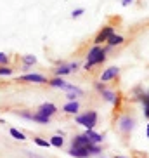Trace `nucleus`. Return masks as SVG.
I'll use <instances>...</instances> for the list:
<instances>
[{"mask_svg": "<svg viewBox=\"0 0 149 158\" xmlns=\"http://www.w3.org/2000/svg\"><path fill=\"white\" fill-rule=\"evenodd\" d=\"M38 113H42V115L49 116V118H52V116L57 113V106L54 104V102H43V104H40L37 110Z\"/></svg>", "mask_w": 149, "mask_h": 158, "instance_id": "obj_9", "label": "nucleus"}, {"mask_svg": "<svg viewBox=\"0 0 149 158\" xmlns=\"http://www.w3.org/2000/svg\"><path fill=\"white\" fill-rule=\"evenodd\" d=\"M71 70H73V71H78V68H80V63H76V61H74V63H71Z\"/></svg>", "mask_w": 149, "mask_h": 158, "instance_id": "obj_29", "label": "nucleus"}, {"mask_svg": "<svg viewBox=\"0 0 149 158\" xmlns=\"http://www.w3.org/2000/svg\"><path fill=\"white\" fill-rule=\"evenodd\" d=\"M142 104H144V115L149 118V92H146V96L142 98Z\"/></svg>", "mask_w": 149, "mask_h": 158, "instance_id": "obj_25", "label": "nucleus"}, {"mask_svg": "<svg viewBox=\"0 0 149 158\" xmlns=\"http://www.w3.org/2000/svg\"><path fill=\"white\" fill-rule=\"evenodd\" d=\"M26 155H28L30 158H42V156H37V155H33V153H28V151H26Z\"/></svg>", "mask_w": 149, "mask_h": 158, "instance_id": "obj_31", "label": "nucleus"}, {"mask_svg": "<svg viewBox=\"0 0 149 158\" xmlns=\"http://www.w3.org/2000/svg\"><path fill=\"white\" fill-rule=\"evenodd\" d=\"M49 85L54 89H61V90H66V92H73V90H78L80 87H76V85L70 84V82H66V80H62L61 77H54V78L49 80Z\"/></svg>", "mask_w": 149, "mask_h": 158, "instance_id": "obj_3", "label": "nucleus"}, {"mask_svg": "<svg viewBox=\"0 0 149 158\" xmlns=\"http://www.w3.org/2000/svg\"><path fill=\"white\" fill-rule=\"evenodd\" d=\"M83 12H85V9H82V7H80V9H74L73 12H71V18L76 19V18H80V16L83 14Z\"/></svg>", "mask_w": 149, "mask_h": 158, "instance_id": "obj_28", "label": "nucleus"}, {"mask_svg": "<svg viewBox=\"0 0 149 158\" xmlns=\"http://www.w3.org/2000/svg\"><path fill=\"white\" fill-rule=\"evenodd\" d=\"M78 111H80V102L78 101H68L62 106V113H66V115H78Z\"/></svg>", "mask_w": 149, "mask_h": 158, "instance_id": "obj_10", "label": "nucleus"}, {"mask_svg": "<svg viewBox=\"0 0 149 158\" xmlns=\"http://www.w3.org/2000/svg\"><path fill=\"white\" fill-rule=\"evenodd\" d=\"M113 33H115V26H111V24H107V26L101 28L97 31V35L94 37V45H103V44H106L107 38L111 37Z\"/></svg>", "mask_w": 149, "mask_h": 158, "instance_id": "obj_4", "label": "nucleus"}, {"mask_svg": "<svg viewBox=\"0 0 149 158\" xmlns=\"http://www.w3.org/2000/svg\"><path fill=\"white\" fill-rule=\"evenodd\" d=\"M115 158H125V156H115Z\"/></svg>", "mask_w": 149, "mask_h": 158, "instance_id": "obj_35", "label": "nucleus"}, {"mask_svg": "<svg viewBox=\"0 0 149 158\" xmlns=\"http://www.w3.org/2000/svg\"><path fill=\"white\" fill-rule=\"evenodd\" d=\"M107 59V51H106V47H103V52L99 54L95 59H92V61H87L83 64V70H87V71H90L94 68V66H99V64H103L104 61Z\"/></svg>", "mask_w": 149, "mask_h": 158, "instance_id": "obj_7", "label": "nucleus"}, {"mask_svg": "<svg viewBox=\"0 0 149 158\" xmlns=\"http://www.w3.org/2000/svg\"><path fill=\"white\" fill-rule=\"evenodd\" d=\"M50 120H52V118H49V116L42 115V113L35 111V118H33V122H37V123H42V125H49V123H50Z\"/></svg>", "mask_w": 149, "mask_h": 158, "instance_id": "obj_18", "label": "nucleus"}, {"mask_svg": "<svg viewBox=\"0 0 149 158\" xmlns=\"http://www.w3.org/2000/svg\"><path fill=\"white\" fill-rule=\"evenodd\" d=\"M0 123H4V118H0Z\"/></svg>", "mask_w": 149, "mask_h": 158, "instance_id": "obj_34", "label": "nucleus"}, {"mask_svg": "<svg viewBox=\"0 0 149 158\" xmlns=\"http://www.w3.org/2000/svg\"><path fill=\"white\" fill-rule=\"evenodd\" d=\"M118 75H120V68H118V66H109V68H106V70L101 73L99 80H101V82H111V80L118 78Z\"/></svg>", "mask_w": 149, "mask_h": 158, "instance_id": "obj_6", "label": "nucleus"}, {"mask_svg": "<svg viewBox=\"0 0 149 158\" xmlns=\"http://www.w3.org/2000/svg\"><path fill=\"white\" fill-rule=\"evenodd\" d=\"M50 146H54V148H62L64 146V137L62 135H52L50 137Z\"/></svg>", "mask_w": 149, "mask_h": 158, "instance_id": "obj_19", "label": "nucleus"}, {"mask_svg": "<svg viewBox=\"0 0 149 158\" xmlns=\"http://www.w3.org/2000/svg\"><path fill=\"white\" fill-rule=\"evenodd\" d=\"M33 143L40 146V148H50V141L43 139V137H33Z\"/></svg>", "mask_w": 149, "mask_h": 158, "instance_id": "obj_23", "label": "nucleus"}, {"mask_svg": "<svg viewBox=\"0 0 149 158\" xmlns=\"http://www.w3.org/2000/svg\"><path fill=\"white\" fill-rule=\"evenodd\" d=\"M134 129H135V118L132 115H128V113L121 115L116 120V130L123 135V137H128Z\"/></svg>", "mask_w": 149, "mask_h": 158, "instance_id": "obj_2", "label": "nucleus"}, {"mask_svg": "<svg viewBox=\"0 0 149 158\" xmlns=\"http://www.w3.org/2000/svg\"><path fill=\"white\" fill-rule=\"evenodd\" d=\"M21 59H23V71H30V68H31L33 64H37V57L31 56V54H26V56H23Z\"/></svg>", "mask_w": 149, "mask_h": 158, "instance_id": "obj_15", "label": "nucleus"}, {"mask_svg": "<svg viewBox=\"0 0 149 158\" xmlns=\"http://www.w3.org/2000/svg\"><path fill=\"white\" fill-rule=\"evenodd\" d=\"M87 151H89V156H95V155L103 153V148H101V144H90Z\"/></svg>", "mask_w": 149, "mask_h": 158, "instance_id": "obj_20", "label": "nucleus"}, {"mask_svg": "<svg viewBox=\"0 0 149 158\" xmlns=\"http://www.w3.org/2000/svg\"><path fill=\"white\" fill-rule=\"evenodd\" d=\"M101 96H103V99L104 101H107V102H113L115 106H116V102L120 101V96H118L115 90H109V89H106L104 92H101Z\"/></svg>", "mask_w": 149, "mask_h": 158, "instance_id": "obj_13", "label": "nucleus"}, {"mask_svg": "<svg viewBox=\"0 0 149 158\" xmlns=\"http://www.w3.org/2000/svg\"><path fill=\"white\" fill-rule=\"evenodd\" d=\"M83 134L87 135V137H89L92 144H101V143L104 141V135H103V134H97L95 130H85Z\"/></svg>", "mask_w": 149, "mask_h": 158, "instance_id": "obj_14", "label": "nucleus"}, {"mask_svg": "<svg viewBox=\"0 0 149 158\" xmlns=\"http://www.w3.org/2000/svg\"><path fill=\"white\" fill-rule=\"evenodd\" d=\"M90 144L92 143H90V139L85 134H76L73 139H71V146H73V148H89Z\"/></svg>", "mask_w": 149, "mask_h": 158, "instance_id": "obj_8", "label": "nucleus"}, {"mask_svg": "<svg viewBox=\"0 0 149 158\" xmlns=\"http://www.w3.org/2000/svg\"><path fill=\"white\" fill-rule=\"evenodd\" d=\"M18 82H21V84H49L47 77H43V75H40V73L21 75V77L18 78Z\"/></svg>", "mask_w": 149, "mask_h": 158, "instance_id": "obj_5", "label": "nucleus"}, {"mask_svg": "<svg viewBox=\"0 0 149 158\" xmlns=\"http://www.w3.org/2000/svg\"><path fill=\"white\" fill-rule=\"evenodd\" d=\"M101 52H103V45H92L89 49V52H87V56L85 57H87V61H92V59H95Z\"/></svg>", "mask_w": 149, "mask_h": 158, "instance_id": "obj_17", "label": "nucleus"}, {"mask_svg": "<svg viewBox=\"0 0 149 158\" xmlns=\"http://www.w3.org/2000/svg\"><path fill=\"white\" fill-rule=\"evenodd\" d=\"M134 158H144V156H142V155H139V153H135V156Z\"/></svg>", "mask_w": 149, "mask_h": 158, "instance_id": "obj_32", "label": "nucleus"}, {"mask_svg": "<svg viewBox=\"0 0 149 158\" xmlns=\"http://www.w3.org/2000/svg\"><path fill=\"white\" fill-rule=\"evenodd\" d=\"M80 96H83V90H82V89L73 90V92H66V99H68V101H76V98H80Z\"/></svg>", "mask_w": 149, "mask_h": 158, "instance_id": "obj_22", "label": "nucleus"}, {"mask_svg": "<svg viewBox=\"0 0 149 158\" xmlns=\"http://www.w3.org/2000/svg\"><path fill=\"white\" fill-rule=\"evenodd\" d=\"M10 63V56L5 52H0V66H9Z\"/></svg>", "mask_w": 149, "mask_h": 158, "instance_id": "obj_26", "label": "nucleus"}, {"mask_svg": "<svg viewBox=\"0 0 149 158\" xmlns=\"http://www.w3.org/2000/svg\"><path fill=\"white\" fill-rule=\"evenodd\" d=\"M123 44H125V37H123V35H118V33H113L111 37L107 38L106 45H109L113 49V47H120V45H123Z\"/></svg>", "mask_w": 149, "mask_h": 158, "instance_id": "obj_11", "label": "nucleus"}, {"mask_svg": "<svg viewBox=\"0 0 149 158\" xmlns=\"http://www.w3.org/2000/svg\"><path fill=\"white\" fill-rule=\"evenodd\" d=\"M14 73V68L12 66H0V77H10V75Z\"/></svg>", "mask_w": 149, "mask_h": 158, "instance_id": "obj_24", "label": "nucleus"}, {"mask_svg": "<svg viewBox=\"0 0 149 158\" xmlns=\"http://www.w3.org/2000/svg\"><path fill=\"white\" fill-rule=\"evenodd\" d=\"M132 2H134V0H121V5H123V7H127V5H130Z\"/></svg>", "mask_w": 149, "mask_h": 158, "instance_id": "obj_30", "label": "nucleus"}, {"mask_svg": "<svg viewBox=\"0 0 149 158\" xmlns=\"http://www.w3.org/2000/svg\"><path fill=\"white\" fill-rule=\"evenodd\" d=\"M94 85H95V90H97L99 94H101V92H104V90L107 89V87H106V84H103V82H95Z\"/></svg>", "mask_w": 149, "mask_h": 158, "instance_id": "obj_27", "label": "nucleus"}, {"mask_svg": "<svg viewBox=\"0 0 149 158\" xmlns=\"http://www.w3.org/2000/svg\"><path fill=\"white\" fill-rule=\"evenodd\" d=\"M146 134H147V137H149V123H147V129H146Z\"/></svg>", "mask_w": 149, "mask_h": 158, "instance_id": "obj_33", "label": "nucleus"}, {"mask_svg": "<svg viewBox=\"0 0 149 158\" xmlns=\"http://www.w3.org/2000/svg\"><path fill=\"white\" fill-rule=\"evenodd\" d=\"M70 73H73L70 64H59L57 68H54V75H56V77H61V78H62L64 75H70Z\"/></svg>", "mask_w": 149, "mask_h": 158, "instance_id": "obj_16", "label": "nucleus"}, {"mask_svg": "<svg viewBox=\"0 0 149 158\" xmlns=\"http://www.w3.org/2000/svg\"><path fill=\"white\" fill-rule=\"evenodd\" d=\"M74 122L78 125H83L87 130H94L95 125H97V122H99V115L95 110H87V111L78 113V115L74 116Z\"/></svg>", "mask_w": 149, "mask_h": 158, "instance_id": "obj_1", "label": "nucleus"}, {"mask_svg": "<svg viewBox=\"0 0 149 158\" xmlns=\"http://www.w3.org/2000/svg\"><path fill=\"white\" fill-rule=\"evenodd\" d=\"M68 155L73 156V158H89V151H87V148H73V146H70Z\"/></svg>", "mask_w": 149, "mask_h": 158, "instance_id": "obj_12", "label": "nucleus"}, {"mask_svg": "<svg viewBox=\"0 0 149 158\" xmlns=\"http://www.w3.org/2000/svg\"><path fill=\"white\" fill-rule=\"evenodd\" d=\"M9 134L12 135L14 139H18V141H26L24 132H21V130H18V129H9Z\"/></svg>", "mask_w": 149, "mask_h": 158, "instance_id": "obj_21", "label": "nucleus"}]
</instances>
